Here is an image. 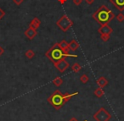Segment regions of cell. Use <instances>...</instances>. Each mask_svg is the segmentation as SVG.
<instances>
[{"instance_id":"cell-1","label":"cell","mask_w":124,"mask_h":121,"mask_svg":"<svg viewBox=\"0 0 124 121\" xmlns=\"http://www.w3.org/2000/svg\"><path fill=\"white\" fill-rule=\"evenodd\" d=\"M93 19L96 21L99 24L105 25L110 23L112 20L115 18L114 13L105 5H102L99 8L98 10H96L93 14Z\"/></svg>"},{"instance_id":"cell-2","label":"cell","mask_w":124,"mask_h":121,"mask_svg":"<svg viewBox=\"0 0 124 121\" xmlns=\"http://www.w3.org/2000/svg\"><path fill=\"white\" fill-rule=\"evenodd\" d=\"M45 56L48 58L51 62H53L54 64L56 63L57 61L62 59L63 58H66V57H71L70 55L66 54L63 52V50L60 48L59 43H54L48 51L45 53Z\"/></svg>"},{"instance_id":"cell-3","label":"cell","mask_w":124,"mask_h":121,"mask_svg":"<svg viewBox=\"0 0 124 121\" xmlns=\"http://www.w3.org/2000/svg\"><path fill=\"white\" fill-rule=\"evenodd\" d=\"M48 102L56 110H60L66 103V100L64 98V94H62V92L59 90H56L55 92H54L48 97Z\"/></svg>"},{"instance_id":"cell-4","label":"cell","mask_w":124,"mask_h":121,"mask_svg":"<svg viewBox=\"0 0 124 121\" xmlns=\"http://www.w3.org/2000/svg\"><path fill=\"white\" fill-rule=\"evenodd\" d=\"M56 25L62 31L66 32V31H67L73 26V22L66 14H64V15H62V17H60V20L57 21Z\"/></svg>"},{"instance_id":"cell-5","label":"cell","mask_w":124,"mask_h":121,"mask_svg":"<svg viewBox=\"0 0 124 121\" xmlns=\"http://www.w3.org/2000/svg\"><path fill=\"white\" fill-rule=\"evenodd\" d=\"M93 118L95 121H109L111 119V115L105 107H100L93 115Z\"/></svg>"},{"instance_id":"cell-6","label":"cell","mask_w":124,"mask_h":121,"mask_svg":"<svg viewBox=\"0 0 124 121\" xmlns=\"http://www.w3.org/2000/svg\"><path fill=\"white\" fill-rule=\"evenodd\" d=\"M54 65L55 68H56L60 72H61V73H64V72L66 71V70H67L70 66L69 63L66 61V58H63L62 59L57 61L56 63L54 64Z\"/></svg>"},{"instance_id":"cell-7","label":"cell","mask_w":124,"mask_h":121,"mask_svg":"<svg viewBox=\"0 0 124 121\" xmlns=\"http://www.w3.org/2000/svg\"><path fill=\"white\" fill-rule=\"evenodd\" d=\"M59 45H60V48H61L62 50H63V52H64L66 54H68L70 55L71 57H78L77 55H72V54H70V48H69V43H67V42L66 41V40H62L60 43H59Z\"/></svg>"},{"instance_id":"cell-8","label":"cell","mask_w":124,"mask_h":121,"mask_svg":"<svg viewBox=\"0 0 124 121\" xmlns=\"http://www.w3.org/2000/svg\"><path fill=\"white\" fill-rule=\"evenodd\" d=\"M98 32L100 34H111L113 32V29L109 26L108 24H105V25H102L98 30Z\"/></svg>"},{"instance_id":"cell-9","label":"cell","mask_w":124,"mask_h":121,"mask_svg":"<svg viewBox=\"0 0 124 121\" xmlns=\"http://www.w3.org/2000/svg\"><path fill=\"white\" fill-rule=\"evenodd\" d=\"M37 34H38V32H37V30L33 29V28L30 27V26L26 30V31H25V36H26V37H27L28 39H30V40H32L33 38L37 36Z\"/></svg>"},{"instance_id":"cell-10","label":"cell","mask_w":124,"mask_h":121,"mask_svg":"<svg viewBox=\"0 0 124 121\" xmlns=\"http://www.w3.org/2000/svg\"><path fill=\"white\" fill-rule=\"evenodd\" d=\"M110 2L119 11L124 10V0H110Z\"/></svg>"},{"instance_id":"cell-11","label":"cell","mask_w":124,"mask_h":121,"mask_svg":"<svg viewBox=\"0 0 124 121\" xmlns=\"http://www.w3.org/2000/svg\"><path fill=\"white\" fill-rule=\"evenodd\" d=\"M40 24H41V21H40L38 18H34V19L31 21L29 26L31 28H33V29H35V30H38L40 26Z\"/></svg>"},{"instance_id":"cell-12","label":"cell","mask_w":124,"mask_h":121,"mask_svg":"<svg viewBox=\"0 0 124 121\" xmlns=\"http://www.w3.org/2000/svg\"><path fill=\"white\" fill-rule=\"evenodd\" d=\"M108 84V80H106V78L104 76H101L97 80V85H99V87L104 88L105 86H106Z\"/></svg>"},{"instance_id":"cell-13","label":"cell","mask_w":124,"mask_h":121,"mask_svg":"<svg viewBox=\"0 0 124 121\" xmlns=\"http://www.w3.org/2000/svg\"><path fill=\"white\" fill-rule=\"evenodd\" d=\"M78 48H79V43H78L76 40H72V41H71V43H69V48L71 51L75 52L76 50L78 49Z\"/></svg>"},{"instance_id":"cell-14","label":"cell","mask_w":124,"mask_h":121,"mask_svg":"<svg viewBox=\"0 0 124 121\" xmlns=\"http://www.w3.org/2000/svg\"><path fill=\"white\" fill-rule=\"evenodd\" d=\"M93 94L95 95V97L100 98V97H102L104 95H105V92H104L103 88H101V87H99V88H97L96 90L93 92Z\"/></svg>"},{"instance_id":"cell-15","label":"cell","mask_w":124,"mask_h":121,"mask_svg":"<svg viewBox=\"0 0 124 121\" xmlns=\"http://www.w3.org/2000/svg\"><path fill=\"white\" fill-rule=\"evenodd\" d=\"M71 70H72V71L75 72V73H79L80 70H82V66L78 63H75V64H73L72 66H71Z\"/></svg>"},{"instance_id":"cell-16","label":"cell","mask_w":124,"mask_h":121,"mask_svg":"<svg viewBox=\"0 0 124 121\" xmlns=\"http://www.w3.org/2000/svg\"><path fill=\"white\" fill-rule=\"evenodd\" d=\"M53 84L55 86H60V85L63 84V80H62L61 77H56V78L54 79L53 80Z\"/></svg>"},{"instance_id":"cell-17","label":"cell","mask_w":124,"mask_h":121,"mask_svg":"<svg viewBox=\"0 0 124 121\" xmlns=\"http://www.w3.org/2000/svg\"><path fill=\"white\" fill-rule=\"evenodd\" d=\"M78 92H74V93H65L64 94V98H65V100H66V102H67L68 101L71 100V97H74V96H76V95H78Z\"/></svg>"},{"instance_id":"cell-18","label":"cell","mask_w":124,"mask_h":121,"mask_svg":"<svg viewBox=\"0 0 124 121\" xmlns=\"http://www.w3.org/2000/svg\"><path fill=\"white\" fill-rule=\"evenodd\" d=\"M34 56H35V53L31 49H28L27 51L26 52V57L27 58H29V59L32 58Z\"/></svg>"},{"instance_id":"cell-19","label":"cell","mask_w":124,"mask_h":121,"mask_svg":"<svg viewBox=\"0 0 124 121\" xmlns=\"http://www.w3.org/2000/svg\"><path fill=\"white\" fill-rule=\"evenodd\" d=\"M80 81L83 84H86L88 81V76L87 75H82L80 77Z\"/></svg>"},{"instance_id":"cell-20","label":"cell","mask_w":124,"mask_h":121,"mask_svg":"<svg viewBox=\"0 0 124 121\" xmlns=\"http://www.w3.org/2000/svg\"><path fill=\"white\" fill-rule=\"evenodd\" d=\"M110 38V34H100V39L103 42H107Z\"/></svg>"},{"instance_id":"cell-21","label":"cell","mask_w":124,"mask_h":121,"mask_svg":"<svg viewBox=\"0 0 124 121\" xmlns=\"http://www.w3.org/2000/svg\"><path fill=\"white\" fill-rule=\"evenodd\" d=\"M116 20L119 21V22H122V21H124V14H122V13H120V14L116 16Z\"/></svg>"},{"instance_id":"cell-22","label":"cell","mask_w":124,"mask_h":121,"mask_svg":"<svg viewBox=\"0 0 124 121\" xmlns=\"http://www.w3.org/2000/svg\"><path fill=\"white\" fill-rule=\"evenodd\" d=\"M23 1H24V0H13V2H14L16 5H21L23 3Z\"/></svg>"},{"instance_id":"cell-23","label":"cell","mask_w":124,"mask_h":121,"mask_svg":"<svg viewBox=\"0 0 124 121\" xmlns=\"http://www.w3.org/2000/svg\"><path fill=\"white\" fill-rule=\"evenodd\" d=\"M4 15H5V12H4V11L0 8V21H1V19H2Z\"/></svg>"},{"instance_id":"cell-24","label":"cell","mask_w":124,"mask_h":121,"mask_svg":"<svg viewBox=\"0 0 124 121\" xmlns=\"http://www.w3.org/2000/svg\"><path fill=\"white\" fill-rule=\"evenodd\" d=\"M82 2H83V0H73V4L75 5H80Z\"/></svg>"},{"instance_id":"cell-25","label":"cell","mask_w":124,"mask_h":121,"mask_svg":"<svg viewBox=\"0 0 124 121\" xmlns=\"http://www.w3.org/2000/svg\"><path fill=\"white\" fill-rule=\"evenodd\" d=\"M4 48H2V47L0 46V57H1L3 54H4Z\"/></svg>"},{"instance_id":"cell-26","label":"cell","mask_w":124,"mask_h":121,"mask_svg":"<svg viewBox=\"0 0 124 121\" xmlns=\"http://www.w3.org/2000/svg\"><path fill=\"white\" fill-rule=\"evenodd\" d=\"M85 1H86V3L88 4H92L93 2H94V0H85Z\"/></svg>"},{"instance_id":"cell-27","label":"cell","mask_w":124,"mask_h":121,"mask_svg":"<svg viewBox=\"0 0 124 121\" xmlns=\"http://www.w3.org/2000/svg\"><path fill=\"white\" fill-rule=\"evenodd\" d=\"M69 121H78V120L76 119V118H71V119H70ZM83 121H87V119H85V120H83Z\"/></svg>"},{"instance_id":"cell-28","label":"cell","mask_w":124,"mask_h":121,"mask_svg":"<svg viewBox=\"0 0 124 121\" xmlns=\"http://www.w3.org/2000/svg\"><path fill=\"white\" fill-rule=\"evenodd\" d=\"M59 1H60V3H62V4H64V3L66 2V0H59Z\"/></svg>"}]
</instances>
